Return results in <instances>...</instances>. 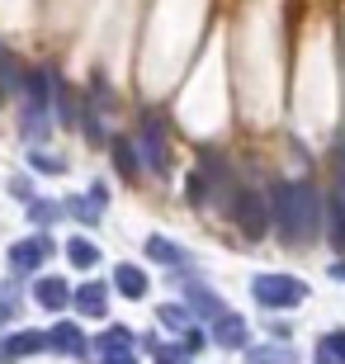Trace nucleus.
I'll list each match as a JSON object with an SVG mask.
<instances>
[{"instance_id": "f257e3e1", "label": "nucleus", "mask_w": 345, "mask_h": 364, "mask_svg": "<svg viewBox=\"0 0 345 364\" xmlns=\"http://www.w3.org/2000/svg\"><path fill=\"white\" fill-rule=\"evenodd\" d=\"M279 228H289V237H307V232L317 228V203L307 189H279Z\"/></svg>"}, {"instance_id": "f03ea898", "label": "nucleus", "mask_w": 345, "mask_h": 364, "mask_svg": "<svg viewBox=\"0 0 345 364\" xmlns=\"http://www.w3.org/2000/svg\"><path fill=\"white\" fill-rule=\"evenodd\" d=\"M255 294L265 298V303H275V308H279V303L289 308V303L303 298V284H298V279H260V284H255Z\"/></svg>"}, {"instance_id": "7ed1b4c3", "label": "nucleus", "mask_w": 345, "mask_h": 364, "mask_svg": "<svg viewBox=\"0 0 345 364\" xmlns=\"http://www.w3.org/2000/svg\"><path fill=\"white\" fill-rule=\"evenodd\" d=\"M237 218H246V232H251V237H260V232H265V213H260V199H255V194H241Z\"/></svg>"}, {"instance_id": "20e7f679", "label": "nucleus", "mask_w": 345, "mask_h": 364, "mask_svg": "<svg viewBox=\"0 0 345 364\" xmlns=\"http://www.w3.org/2000/svg\"><path fill=\"white\" fill-rule=\"evenodd\" d=\"M43 256H48V242H19V246L10 251V260L19 265V270H33Z\"/></svg>"}, {"instance_id": "39448f33", "label": "nucleus", "mask_w": 345, "mask_h": 364, "mask_svg": "<svg viewBox=\"0 0 345 364\" xmlns=\"http://www.w3.org/2000/svg\"><path fill=\"white\" fill-rule=\"evenodd\" d=\"M76 308L90 312V317H100V312H105V289H100V284H85V289L76 294Z\"/></svg>"}, {"instance_id": "423d86ee", "label": "nucleus", "mask_w": 345, "mask_h": 364, "mask_svg": "<svg viewBox=\"0 0 345 364\" xmlns=\"http://www.w3.org/2000/svg\"><path fill=\"white\" fill-rule=\"evenodd\" d=\"M38 303L43 308H62V303H67V284L62 279H43L38 284Z\"/></svg>"}, {"instance_id": "0eeeda50", "label": "nucleus", "mask_w": 345, "mask_h": 364, "mask_svg": "<svg viewBox=\"0 0 345 364\" xmlns=\"http://www.w3.org/2000/svg\"><path fill=\"white\" fill-rule=\"evenodd\" d=\"M53 346H57V350H80V331H76V326H57Z\"/></svg>"}, {"instance_id": "6e6552de", "label": "nucleus", "mask_w": 345, "mask_h": 364, "mask_svg": "<svg viewBox=\"0 0 345 364\" xmlns=\"http://www.w3.org/2000/svg\"><path fill=\"white\" fill-rule=\"evenodd\" d=\"M38 346H43L38 331H24V336H14V341H10V355H28V350H38Z\"/></svg>"}, {"instance_id": "1a4fd4ad", "label": "nucleus", "mask_w": 345, "mask_h": 364, "mask_svg": "<svg viewBox=\"0 0 345 364\" xmlns=\"http://www.w3.org/2000/svg\"><path fill=\"white\" fill-rule=\"evenodd\" d=\"M119 289H123V294H142L147 279H142L137 270H128V265H123V270H119Z\"/></svg>"}, {"instance_id": "9d476101", "label": "nucleus", "mask_w": 345, "mask_h": 364, "mask_svg": "<svg viewBox=\"0 0 345 364\" xmlns=\"http://www.w3.org/2000/svg\"><path fill=\"white\" fill-rule=\"evenodd\" d=\"M218 336H223V346H237V341H241V336H246V326H241V322H237V317H227V322H223V326H218Z\"/></svg>"}, {"instance_id": "9b49d317", "label": "nucleus", "mask_w": 345, "mask_h": 364, "mask_svg": "<svg viewBox=\"0 0 345 364\" xmlns=\"http://www.w3.org/2000/svg\"><path fill=\"white\" fill-rule=\"evenodd\" d=\"M67 251H71V260H76V265H95V246L90 242H71Z\"/></svg>"}]
</instances>
